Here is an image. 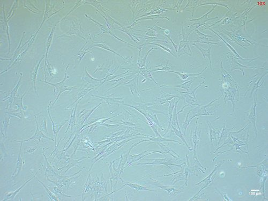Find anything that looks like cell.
<instances>
[{"instance_id": "obj_4", "label": "cell", "mask_w": 268, "mask_h": 201, "mask_svg": "<svg viewBox=\"0 0 268 201\" xmlns=\"http://www.w3.org/2000/svg\"><path fill=\"white\" fill-rule=\"evenodd\" d=\"M120 180L122 181V182L124 184L125 186H128L129 187H130L131 188L134 189L136 192H139V191H141V190H148L149 192H156L154 190H150L149 189L145 187L144 186H141L140 184H134V183H131V182H126L124 180H122L121 178H120Z\"/></svg>"}, {"instance_id": "obj_9", "label": "cell", "mask_w": 268, "mask_h": 201, "mask_svg": "<svg viewBox=\"0 0 268 201\" xmlns=\"http://www.w3.org/2000/svg\"><path fill=\"white\" fill-rule=\"evenodd\" d=\"M39 181L40 183H41V184H43V187L45 188L46 190H47L48 194L49 193V195H50V196H51L52 197V199H53L54 200H56H56H57V198H56V197L55 196V195H54V194H53V193H51V192L49 190H48V189H47V188L46 187V186H45L44 184H43V183H42L41 181Z\"/></svg>"}, {"instance_id": "obj_3", "label": "cell", "mask_w": 268, "mask_h": 201, "mask_svg": "<svg viewBox=\"0 0 268 201\" xmlns=\"http://www.w3.org/2000/svg\"><path fill=\"white\" fill-rule=\"evenodd\" d=\"M65 79H66V78L65 77V78L63 79V81H61L60 83H56V84H53V83H47L46 81H45V82L47 83L48 84H49V85H51L53 86H54V89H55V90H56V91H57V93L59 92V93L58 94V95H57V98L56 99V101L57 100V99L59 98L60 94H61L62 92H63L64 91H67V90H70L69 87H67V86H65L64 85V81H65Z\"/></svg>"}, {"instance_id": "obj_7", "label": "cell", "mask_w": 268, "mask_h": 201, "mask_svg": "<svg viewBox=\"0 0 268 201\" xmlns=\"http://www.w3.org/2000/svg\"><path fill=\"white\" fill-rule=\"evenodd\" d=\"M172 129H173V132H174V133L176 135V136H178V137H180V138L182 140V141H183V142H184V143L186 144V146H187V148H188V149H189V150H192V149H190V147H189V146H188L187 143V142L186 141V140H184V138L183 135H182V133L181 132L180 130H178L176 129L174 127H173V126H172Z\"/></svg>"}, {"instance_id": "obj_1", "label": "cell", "mask_w": 268, "mask_h": 201, "mask_svg": "<svg viewBox=\"0 0 268 201\" xmlns=\"http://www.w3.org/2000/svg\"><path fill=\"white\" fill-rule=\"evenodd\" d=\"M150 160H154L153 161V163H139V164H137L136 165H165L167 166V167H168V168H170L171 170H173L170 167L169 165H174V166H178V167H181V165H175V164H172V162H174L173 161L174 159H168L167 158H165L163 159H150Z\"/></svg>"}, {"instance_id": "obj_2", "label": "cell", "mask_w": 268, "mask_h": 201, "mask_svg": "<svg viewBox=\"0 0 268 201\" xmlns=\"http://www.w3.org/2000/svg\"><path fill=\"white\" fill-rule=\"evenodd\" d=\"M35 120H36V119H35ZM36 122H37V129H36L35 133L34 135H33L32 137H31L30 138H29V139H27V140H24V141H15L17 142H19V143H23L24 142L29 141H31V140H33V139H38L39 141H40V140L41 139V138H46V139H48V140H53V138L47 137L41 130H39L38 126V124H37V120H36Z\"/></svg>"}, {"instance_id": "obj_6", "label": "cell", "mask_w": 268, "mask_h": 201, "mask_svg": "<svg viewBox=\"0 0 268 201\" xmlns=\"http://www.w3.org/2000/svg\"><path fill=\"white\" fill-rule=\"evenodd\" d=\"M21 146H22V143H21V149H20V152H19V157H18V158L17 167H16V171L15 172V173H13V174H15L16 172H17V174H16V175H17V174L19 173L20 171L21 170V167H22V160H23V159H22L21 156Z\"/></svg>"}, {"instance_id": "obj_10", "label": "cell", "mask_w": 268, "mask_h": 201, "mask_svg": "<svg viewBox=\"0 0 268 201\" xmlns=\"http://www.w3.org/2000/svg\"><path fill=\"white\" fill-rule=\"evenodd\" d=\"M34 177V176H33V177L32 178H31L30 180H28L27 182H26L24 184H23V185L21 186V188H19L18 189H17V190H16V191L15 193H13V195H13V197H15V195H16L17 194V193H18V192H19V190H21V189L23 187V186H25V184H27L28 182H29L30 180H32V179H33Z\"/></svg>"}, {"instance_id": "obj_5", "label": "cell", "mask_w": 268, "mask_h": 201, "mask_svg": "<svg viewBox=\"0 0 268 201\" xmlns=\"http://www.w3.org/2000/svg\"><path fill=\"white\" fill-rule=\"evenodd\" d=\"M157 188H160L163 189H164L165 190H166L167 192H168V194L170 195V193H173L174 194H178V192L179 193H180L181 191V189H179V190H176L175 189L174 187H171V186H162V185H160L159 186H158V187H156Z\"/></svg>"}, {"instance_id": "obj_8", "label": "cell", "mask_w": 268, "mask_h": 201, "mask_svg": "<svg viewBox=\"0 0 268 201\" xmlns=\"http://www.w3.org/2000/svg\"><path fill=\"white\" fill-rule=\"evenodd\" d=\"M158 144L159 146H160L161 148H162V149L163 150V151L164 152H165V153H167V154H170V155H172L173 157H174V158H176V157H175L174 156L173 154V153H174L175 154H177L175 152H174L172 150H171L170 148L162 144H159V143H158ZM178 155V154H177Z\"/></svg>"}]
</instances>
